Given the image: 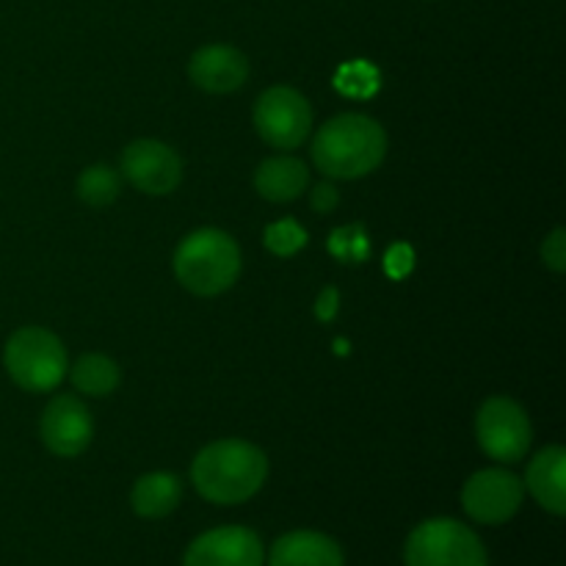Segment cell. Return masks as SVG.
Listing matches in <instances>:
<instances>
[{"mask_svg":"<svg viewBox=\"0 0 566 566\" xmlns=\"http://www.w3.org/2000/svg\"><path fill=\"white\" fill-rule=\"evenodd\" d=\"M182 501V484L171 473H147L130 492L133 512L144 520H160L175 512Z\"/></svg>","mask_w":566,"mask_h":566,"instance_id":"16","label":"cell"},{"mask_svg":"<svg viewBox=\"0 0 566 566\" xmlns=\"http://www.w3.org/2000/svg\"><path fill=\"white\" fill-rule=\"evenodd\" d=\"M337 88L348 97H370L379 88V72L368 61H354L337 75Z\"/></svg>","mask_w":566,"mask_h":566,"instance_id":"21","label":"cell"},{"mask_svg":"<svg viewBox=\"0 0 566 566\" xmlns=\"http://www.w3.org/2000/svg\"><path fill=\"white\" fill-rule=\"evenodd\" d=\"M407 566H486L484 542L457 520H426L403 547Z\"/></svg>","mask_w":566,"mask_h":566,"instance_id":"5","label":"cell"},{"mask_svg":"<svg viewBox=\"0 0 566 566\" xmlns=\"http://www.w3.org/2000/svg\"><path fill=\"white\" fill-rule=\"evenodd\" d=\"M475 434H479L481 451L503 464L520 462L534 440V429H531L525 409L503 396L484 401L479 418H475Z\"/></svg>","mask_w":566,"mask_h":566,"instance_id":"6","label":"cell"},{"mask_svg":"<svg viewBox=\"0 0 566 566\" xmlns=\"http://www.w3.org/2000/svg\"><path fill=\"white\" fill-rule=\"evenodd\" d=\"M566 451L562 446L542 448L525 470V486L545 512L562 517L566 512Z\"/></svg>","mask_w":566,"mask_h":566,"instance_id":"14","label":"cell"},{"mask_svg":"<svg viewBox=\"0 0 566 566\" xmlns=\"http://www.w3.org/2000/svg\"><path fill=\"white\" fill-rule=\"evenodd\" d=\"M337 310H340V293H337V287H324V291L318 293V302H315V318L321 321V324H332V321L337 318Z\"/></svg>","mask_w":566,"mask_h":566,"instance_id":"24","label":"cell"},{"mask_svg":"<svg viewBox=\"0 0 566 566\" xmlns=\"http://www.w3.org/2000/svg\"><path fill=\"white\" fill-rule=\"evenodd\" d=\"M415 265V252L407 247V243H398V247H392L390 252H387V274L396 276V280H401V276H407L409 271H412Z\"/></svg>","mask_w":566,"mask_h":566,"instance_id":"23","label":"cell"},{"mask_svg":"<svg viewBox=\"0 0 566 566\" xmlns=\"http://www.w3.org/2000/svg\"><path fill=\"white\" fill-rule=\"evenodd\" d=\"M523 481L501 468L479 470L462 490V506L475 523L503 525L523 506Z\"/></svg>","mask_w":566,"mask_h":566,"instance_id":"8","label":"cell"},{"mask_svg":"<svg viewBox=\"0 0 566 566\" xmlns=\"http://www.w3.org/2000/svg\"><path fill=\"white\" fill-rule=\"evenodd\" d=\"M340 545L318 531H291L269 553V566H343Z\"/></svg>","mask_w":566,"mask_h":566,"instance_id":"13","label":"cell"},{"mask_svg":"<svg viewBox=\"0 0 566 566\" xmlns=\"http://www.w3.org/2000/svg\"><path fill=\"white\" fill-rule=\"evenodd\" d=\"M263 542L243 525H224L197 536L182 566H263Z\"/></svg>","mask_w":566,"mask_h":566,"instance_id":"11","label":"cell"},{"mask_svg":"<svg viewBox=\"0 0 566 566\" xmlns=\"http://www.w3.org/2000/svg\"><path fill=\"white\" fill-rule=\"evenodd\" d=\"M188 75L199 88L210 94H230L249 77V61L230 44H205L191 55Z\"/></svg>","mask_w":566,"mask_h":566,"instance_id":"12","label":"cell"},{"mask_svg":"<svg viewBox=\"0 0 566 566\" xmlns=\"http://www.w3.org/2000/svg\"><path fill=\"white\" fill-rule=\"evenodd\" d=\"M329 252L335 254L340 263H363V260L370 254L365 227L363 224H348V227H340V230L332 232Z\"/></svg>","mask_w":566,"mask_h":566,"instance_id":"19","label":"cell"},{"mask_svg":"<svg viewBox=\"0 0 566 566\" xmlns=\"http://www.w3.org/2000/svg\"><path fill=\"white\" fill-rule=\"evenodd\" d=\"M337 354H348V343L337 340Z\"/></svg>","mask_w":566,"mask_h":566,"instance_id":"26","label":"cell"},{"mask_svg":"<svg viewBox=\"0 0 566 566\" xmlns=\"http://www.w3.org/2000/svg\"><path fill=\"white\" fill-rule=\"evenodd\" d=\"M122 175L114 171L111 166H88L81 177H77V197L83 202L94 205V208H105L119 197Z\"/></svg>","mask_w":566,"mask_h":566,"instance_id":"18","label":"cell"},{"mask_svg":"<svg viewBox=\"0 0 566 566\" xmlns=\"http://www.w3.org/2000/svg\"><path fill=\"white\" fill-rule=\"evenodd\" d=\"M263 241L271 254H276V258H291V254H296L307 243V232L293 219H282L265 227Z\"/></svg>","mask_w":566,"mask_h":566,"instance_id":"20","label":"cell"},{"mask_svg":"<svg viewBox=\"0 0 566 566\" xmlns=\"http://www.w3.org/2000/svg\"><path fill=\"white\" fill-rule=\"evenodd\" d=\"M385 155V127L365 114L335 116L315 133L313 160L326 177L357 180L379 169Z\"/></svg>","mask_w":566,"mask_h":566,"instance_id":"2","label":"cell"},{"mask_svg":"<svg viewBox=\"0 0 566 566\" xmlns=\"http://www.w3.org/2000/svg\"><path fill=\"white\" fill-rule=\"evenodd\" d=\"M269 475V459L247 440H219L197 453L191 481L199 495L219 506L247 503L260 492Z\"/></svg>","mask_w":566,"mask_h":566,"instance_id":"1","label":"cell"},{"mask_svg":"<svg viewBox=\"0 0 566 566\" xmlns=\"http://www.w3.org/2000/svg\"><path fill=\"white\" fill-rule=\"evenodd\" d=\"M70 379L75 385V390H81L83 396H111V392L119 387V365L114 363L105 354H83L70 370Z\"/></svg>","mask_w":566,"mask_h":566,"instance_id":"17","label":"cell"},{"mask_svg":"<svg viewBox=\"0 0 566 566\" xmlns=\"http://www.w3.org/2000/svg\"><path fill=\"white\" fill-rule=\"evenodd\" d=\"M254 127L276 149H296L313 127V108L293 86H271L254 103Z\"/></svg>","mask_w":566,"mask_h":566,"instance_id":"7","label":"cell"},{"mask_svg":"<svg viewBox=\"0 0 566 566\" xmlns=\"http://www.w3.org/2000/svg\"><path fill=\"white\" fill-rule=\"evenodd\" d=\"M310 186L307 166L291 155H276L263 160L254 171V188L269 202H293Z\"/></svg>","mask_w":566,"mask_h":566,"instance_id":"15","label":"cell"},{"mask_svg":"<svg viewBox=\"0 0 566 566\" xmlns=\"http://www.w3.org/2000/svg\"><path fill=\"white\" fill-rule=\"evenodd\" d=\"M3 365L11 381L28 392H50L66 376V348L42 326H22L9 337Z\"/></svg>","mask_w":566,"mask_h":566,"instance_id":"4","label":"cell"},{"mask_svg":"<svg viewBox=\"0 0 566 566\" xmlns=\"http://www.w3.org/2000/svg\"><path fill=\"white\" fill-rule=\"evenodd\" d=\"M337 202H340V193H337V188L329 186V182H321V186H315L313 193H310V205H313V210H318V213H332V210L337 208Z\"/></svg>","mask_w":566,"mask_h":566,"instance_id":"25","label":"cell"},{"mask_svg":"<svg viewBox=\"0 0 566 566\" xmlns=\"http://www.w3.org/2000/svg\"><path fill=\"white\" fill-rule=\"evenodd\" d=\"M122 177L149 197H166L182 180V160L169 144L138 138L122 153Z\"/></svg>","mask_w":566,"mask_h":566,"instance_id":"9","label":"cell"},{"mask_svg":"<svg viewBox=\"0 0 566 566\" xmlns=\"http://www.w3.org/2000/svg\"><path fill=\"white\" fill-rule=\"evenodd\" d=\"M175 274L186 291L197 296H219L230 291L241 274V249L227 232L205 227L180 241L175 252Z\"/></svg>","mask_w":566,"mask_h":566,"instance_id":"3","label":"cell"},{"mask_svg":"<svg viewBox=\"0 0 566 566\" xmlns=\"http://www.w3.org/2000/svg\"><path fill=\"white\" fill-rule=\"evenodd\" d=\"M542 260H545L547 269L556 271V274L566 271V232L562 227L553 230L551 238H545V243H542Z\"/></svg>","mask_w":566,"mask_h":566,"instance_id":"22","label":"cell"},{"mask_svg":"<svg viewBox=\"0 0 566 566\" xmlns=\"http://www.w3.org/2000/svg\"><path fill=\"white\" fill-rule=\"evenodd\" d=\"M39 434L48 446L50 453L55 457H81L88 448L94 437V423L88 407L77 396H55L42 412V423H39Z\"/></svg>","mask_w":566,"mask_h":566,"instance_id":"10","label":"cell"}]
</instances>
